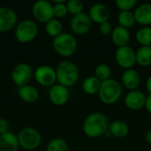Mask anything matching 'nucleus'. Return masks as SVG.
I'll return each mask as SVG.
<instances>
[{
  "label": "nucleus",
  "mask_w": 151,
  "mask_h": 151,
  "mask_svg": "<svg viewBox=\"0 0 151 151\" xmlns=\"http://www.w3.org/2000/svg\"><path fill=\"white\" fill-rule=\"evenodd\" d=\"M110 119L103 112L96 111L88 114L83 121V132L89 138H99L109 132Z\"/></svg>",
  "instance_id": "f257e3e1"
},
{
  "label": "nucleus",
  "mask_w": 151,
  "mask_h": 151,
  "mask_svg": "<svg viewBox=\"0 0 151 151\" xmlns=\"http://www.w3.org/2000/svg\"><path fill=\"white\" fill-rule=\"evenodd\" d=\"M57 81L66 88L74 86L80 77V71L76 64L70 60H63L56 67Z\"/></svg>",
  "instance_id": "f03ea898"
},
{
  "label": "nucleus",
  "mask_w": 151,
  "mask_h": 151,
  "mask_svg": "<svg viewBox=\"0 0 151 151\" xmlns=\"http://www.w3.org/2000/svg\"><path fill=\"white\" fill-rule=\"evenodd\" d=\"M122 96V85L114 79L103 81L98 92L100 101L104 104H113L117 103Z\"/></svg>",
  "instance_id": "7ed1b4c3"
},
{
  "label": "nucleus",
  "mask_w": 151,
  "mask_h": 151,
  "mask_svg": "<svg viewBox=\"0 0 151 151\" xmlns=\"http://www.w3.org/2000/svg\"><path fill=\"white\" fill-rule=\"evenodd\" d=\"M52 45L55 51L62 57L73 56L78 48L76 38L72 34L66 32H63L58 36L55 37Z\"/></svg>",
  "instance_id": "20e7f679"
},
{
  "label": "nucleus",
  "mask_w": 151,
  "mask_h": 151,
  "mask_svg": "<svg viewBox=\"0 0 151 151\" xmlns=\"http://www.w3.org/2000/svg\"><path fill=\"white\" fill-rule=\"evenodd\" d=\"M15 38L19 43H28L38 35L37 24L32 19H23L15 27Z\"/></svg>",
  "instance_id": "39448f33"
},
{
  "label": "nucleus",
  "mask_w": 151,
  "mask_h": 151,
  "mask_svg": "<svg viewBox=\"0 0 151 151\" xmlns=\"http://www.w3.org/2000/svg\"><path fill=\"white\" fill-rule=\"evenodd\" d=\"M19 147L25 150H36L42 142V135L34 127H24L17 134Z\"/></svg>",
  "instance_id": "423d86ee"
},
{
  "label": "nucleus",
  "mask_w": 151,
  "mask_h": 151,
  "mask_svg": "<svg viewBox=\"0 0 151 151\" xmlns=\"http://www.w3.org/2000/svg\"><path fill=\"white\" fill-rule=\"evenodd\" d=\"M35 70L27 63H19L17 64L11 73V78L13 83L20 88L22 86L29 84L31 80L34 78Z\"/></svg>",
  "instance_id": "0eeeda50"
},
{
  "label": "nucleus",
  "mask_w": 151,
  "mask_h": 151,
  "mask_svg": "<svg viewBox=\"0 0 151 151\" xmlns=\"http://www.w3.org/2000/svg\"><path fill=\"white\" fill-rule=\"evenodd\" d=\"M32 14L36 21L46 24L55 18L53 4L47 0H37L32 6Z\"/></svg>",
  "instance_id": "6e6552de"
},
{
  "label": "nucleus",
  "mask_w": 151,
  "mask_h": 151,
  "mask_svg": "<svg viewBox=\"0 0 151 151\" xmlns=\"http://www.w3.org/2000/svg\"><path fill=\"white\" fill-rule=\"evenodd\" d=\"M34 78L39 85L50 88L55 85L57 81L56 69L46 65H40L35 68L34 72Z\"/></svg>",
  "instance_id": "1a4fd4ad"
},
{
  "label": "nucleus",
  "mask_w": 151,
  "mask_h": 151,
  "mask_svg": "<svg viewBox=\"0 0 151 151\" xmlns=\"http://www.w3.org/2000/svg\"><path fill=\"white\" fill-rule=\"evenodd\" d=\"M115 60L121 68L132 69L136 64V51L128 45L119 47L115 52Z\"/></svg>",
  "instance_id": "9d476101"
},
{
  "label": "nucleus",
  "mask_w": 151,
  "mask_h": 151,
  "mask_svg": "<svg viewBox=\"0 0 151 151\" xmlns=\"http://www.w3.org/2000/svg\"><path fill=\"white\" fill-rule=\"evenodd\" d=\"M92 27V20L88 14L81 12L78 15L73 16L70 21V28L72 32L78 35L87 34Z\"/></svg>",
  "instance_id": "9b49d317"
},
{
  "label": "nucleus",
  "mask_w": 151,
  "mask_h": 151,
  "mask_svg": "<svg viewBox=\"0 0 151 151\" xmlns=\"http://www.w3.org/2000/svg\"><path fill=\"white\" fill-rule=\"evenodd\" d=\"M18 16L15 11L10 7H0V33L11 31L17 26Z\"/></svg>",
  "instance_id": "f8f14e48"
},
{
  "label": "nucleus",
  "mask_w": 151,
  "mask_h": 151,
  "mask_svg": "<svg viewBox=\"0 0 151 151\" xmlns=\"http://www.w3.org/2000/svg\"><path fill=\"white\" fill-rule=\"evenodd\" d=\"M70 97V93L68 88L62 86L60 84H55L49 89V98L50 101L56 106L65 105Z\"/></svg>",
  "instance_id": "ddd939ff"
},
{
  "label": "nucleus",
  "mask_w": 151,
  "mask_h": 151,
  "mask_svg": "<svg viewBox=\"0 0 151 151\" xmlns=\"http://www.w3.org/2000/svg\"><path fill=\"white\" fill-rule=\"evenodd\" d=\"M146 98L147 96H145V94L142 91L137 89L134 91H129L126 95L124 102L127 109L132 111H139L145 107Z\"/></svg>",
  "instance_id": "4468645a"
},
{
  "label": "nucleus",
  "mask_w": 151,
  "mask_h": 151,
  "mask_svg": "<svg viewBox=\"0 0 151 151\" xmlns=\"http://www.w3.org/2000/svg\"><path fill=\"white\" fill-rule=\"evenodd\" d=\"M88 16L91 19L92 22H96L97 24H102L109 20L111 12L109 8L101 3H97L93 4L88 11Z\"/></svg>",
  "instance_id": "2eb2a0df"
},
{
  "label": "nucleus",
  "mask_w": 151,
  "mask_h": 151,
  "mask_svg": "<svg viewBox=\"0 0 151 151\" xmlns=\"http://www.w3.org/2000/svg\"><path fill=\"white\" fill-rule=\"evenodd\" d=\"M121 81L123 86L127 88L129 91L137 90V88L141 85V75L134 69H127L125 70L121 76Z\"/></svg>",
  "instance_id": "dca6fc26"
},
{
  "label": "nucleus",
  "mask_w": 151,
  "mask_h": 151,
  "mask_svg": "<svg viewBox=\"0 0 151 151\" xmlns=\"http://www.w3.org/2000/svg\"><path fill=\"white\" fill-rule=\"evenodd\" d=\"M134 18L138 24L143 25L145 27H149L151 25V4L144 3L139 4L134 12Z\"/></svg>",
  "instance_id": "f3484780"
},
{
  "label": "nucleus",
  "mask_w": 151,
  "mask_h": 151,
  "mask_svg": "<svg viewBox=\"0 0 151 151\" xmlns=\"http://www.w3.org/2000/svg\"><path fill=\"white\" fill-rule=\"evenodd\" d=\"M130 39L131 35L127 28L123 27L119 25L113 28L111 33V41L116 46H118V48L128 45Z\"/></svg>",
  "instance_id": "a211bd4d"
},
{
  "label": "nucleus",
  "mask_w": 151,
  "mask_h": 151,
  "mask_svg": "<svg viewBox=\"0 0 151 151\" xmlns=\"http://www.w3.org/2000/svg\"><path fill=\"white\" fill-rule=\"evenodd\" d=\"M19 148L18 137L12 132L0 134V151H18Z\"/></svg>",
  "instance_id": "6ab92c4d"
},
{
  "label": "nucleus",
  "mask_w": 151,
  "mask_h": 151,
  "mask_svg": "<svg viewBox=\"0 0 151 151\" xmlns=\"http://www.w3.org/2000/svg\"><path fill=\"white\" fill-rule=\"evenodd\" d=\"M18 95L23 102L27 103V104L35 103L39 99V96H40L38 89L35 86L30 85V84L19 88Z\"/></svg>",
  "instance_id": "aec40b11"
},
{
  "label": "nucleus",
  "mask_w": 151,
  "mask_h": 151,
  "mask_svg": "<svg viewBox=\"0 0 151 151\" xmlns=\"http://www.w3.org/2000/svg\"><path fill=\"white\" fill-rule=\"evenodd\" d=\"M109 134L116 138H125L129 134V127L123 120H115L110 124Z\"/></svg>",
  "instance_id": "412c9836"
},
{
  "label": "nucleus",
  "mask_w": 151,
  "mask_h": 151,
  "mask_svg": "<svg viewBox=\"0 0 151 151\" xmlns=\"http://www.w3.org/2000/svg\"><path fill=\"white\" fill-rule=\"evenodd\" d=\"M102 82L95 76L87 77L82 82V89L88 95H95L98 94Z\"/></svg>",
  "instance_id": "4be33fe9"
},
{
  "label": "nucleus",
  "mask_w": 151,
  "mask_h": 151,
  "mask_svg": "<svg viewBox=\"0 0 151 151\" xmlns=\"http://www.w3.org/2000/svg\"><path fill=\"white\" fill-rule=\"evenodd\" d=\"M136 64L147 67L151 65V47L141 46L136 51Z\"/></svg>",
  "instance_id": "5701e85b"
},
{
  "label": "nucleus",
  "mask_w": 151,
  "mask_h": 151,
  "mask_svg": "<svg viewBox=\"0 0 151 151\" xmlns=\"http://www.w3.org/2000/svg\"><path fill=\"white\" fill-rule=\"evenodd\" d=\"M45 32L49 36L54 39L55 37L58 36L60 34L63 33L62 22L58 19L53 18L52 19H50L45 24Z\"/></svg>",
  "instance_id": "b1692460"
},
{
  "label": "nucleus",
  "mask_w": 151,
  "mask_h": 151,
  "mask_svg": "<svg viewBox=\"0 0 151 151\" xmlns=\"http://www.w3.org/2000/svg\"><path fill=\"white\" fill-rule=\"evenodd\" d=\"M135 38L137 42L142 46H150L151 47V27H143L140 28L136 34Z\"/></svg>",
  "instance_id": "393cba45"
},
{
  "label": "nucleus",
  "mask_w": 151,
  "mask_h": 151,
  "mask_svg": "<svg viewBox=\"0 0 151 151\" xmlns=\"http://www.w3.org/2000/svg\"><path fill=\"white\" fill-rule=\"evenodd\" d=\"M118 21H119V26L126 27L127 29L132 27L136 22L135 18H134V14L131 11H129V12H119V13L118 15Z\"/></svg>",
  "instance_id": "a878e982"
},
{
  "label": "nucleus",
  "mask_w": 151,
  "mask_h": 151,
  "mask_svg": "<svg viewBox=\"0 0 151 151\" xmlns=\"http://www.w3.org/2000/svg\"><path fill=\"white\" fill-rule=\"evenodd\" d=\"M46 151H69V147L65 140L62 138H54L47 144Z\"/></svg>",
  "instance_id": "bb28decb"
},
{
  "label": "nucleus",
  "mask_w": 151,
  "mask_h": 151,
  "mask_svg": "<svg viewBox=\"0 0 151 151\" xmlns=\"http://www.w3.org/2000/svg\"><path fill=\"white\" fill-rule=\"evenodd\" d=\"M111 69L106 64H99L95 68V76L101 81H105L111 79Z\"/></svg>",
  "instance_id": "cd10ccee"
},
{
  "label": "nucleus",
  "mask_w": 151,
  "mask_h": 151,
  "mask_svg": "<svg viewBox=\"0 0 151 151\" xmlns=\"http://www.w3.org/2000/svg\"><path fill=\"white\" fill-rule=\"evenodd\" d=\"M53 12L54 17L57 19L65 17L68 13L66 2L64 0H55L53 4Z\"/></svg>",
  "instance_id": "c85d7f7f"
},
{
  "label": "nucleus",
  "mask_w": 151,
  "mask_h": 151,
  "mask_svg": "<svg viewBox=\"0 0 151 151\" xmlns=\"http://www.w3.org/2000/svg\"><path fill=\"white\" fill-rule=\"evenodd\" d=\"M66 6H67L68 13L72 14L73 16L83 12L84 4L81 0H69L66 2Z\"/></svg>",
  "instance_id": "c756f323"
},
{
  "label": "nucleus",
  "mask_w": 151,
  "mask_h": 151,
  "mask_svg": "<svg viewBox=\"0 0 151 151\" xmlns=\"http://www.w3.org/2000/svg\"><path fill=\"white\" fill-rule=\"evenodd\" d=\"M115 4L119 9L120 12H129L136 6L137 1L136 0H116Z\"/></svg>",
  "instance_id": "7c9ffc66"
},
{
  "label": "nucleus",
  "mask_w": 151,
  "mask_h": 151,
  "mask_svg": "<svg viewBox=\"0 0 151 151\" xmlns=\"http://www.w3.org/2000/svg\"><path fill=\"white\" fill-rule=\"evenodd\" d=\"M113 30V27H111V24L109 21L104 22L99 25V31L103 35H111Z\"/></svg>",
  "instance_id": "2f4dec72"
},
{
  "label": "nucleus",
  "mask_w": 151,
  "mask_h": 151,
  "mask_svg": "<svg viewBox=\"0 0 151 151\" xmlns=\"http://www.w3.org/2000/svg\"><path fill=\"white\" fill-rule=\"evenodd\" d=\"M9 127L10 126L8 121L4 118H0V134H4L9 132Z\"/></svg>",
  "instance_id": "473e14b6"
},
{
  "label": "nucleus",
  "mask_w": 151,
  "mask_h": 151,
  "mask_svg": "<svg viewBox=\"0 0 151 151\" xmlns=\"http://www.w3.org/2000/svg\"><path fill=\"white\" fill-rule=\"evenodd\" d=\"M145 108L147 111L151 114V94H150L147 98H146V103H145Z\"/></svg>",
  "instance_id": "72a5a7b5"
},
{
  "label": "nucleus",
  "mask_w": 151,
  "mask_h": 151,
  "mask_svg": "<svg viewBox=\"0 0 151 151\" xmlns=\"http://www.w3.org/2000/svg\"><path fill=\"white\" fill-rule=\"evenodd\" d=\"M146 89L150 94H151V75L148 77L146 81Z\"/></svg>",
  "instance_id": "f704fd0d"
},
{
  "label": "nucleus",
  "mask_w": 151,
  "mask_h": 151,
  "mask_svg": "<svg viewBox=\"0 0 151 151\" xmlns=\"http://www.w3.org/2000/svg\"><path fill=\"white\" fill-rule=\"evenodd\" d=\"M145 141L147 142V143L151 145V130H149L146 134H145Z\"/></svg>",
  "instance_id": "c9c22d12"
}]
</instances>
